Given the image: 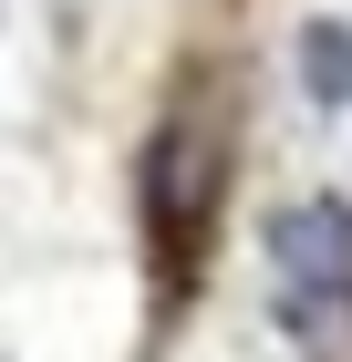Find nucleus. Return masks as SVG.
Instances as JSON below:
<instances>
[{
	"instance_id": "nucleus-1",
	"label": "nucleus",
	"mask_w": 352,
	"mask_h": 362,
	"mask_svg": "<svg viewBox=\"0 0 352 362\" xmlns=\"http://www.w3.org/2000/svg\"><path fill=\"white\" fill-rule=\"evenodd\" d=\"M259 259H270L280 332H290L311 362H342L352 352V207H342V197L280 207L270 238H259Z\"/></svg>"
},
{
	"instance_id": "nucleus-2",
	"label": "nucleus",
	"mask_w": 352,
	"mask_h": 362,
	"mask_svg": "<svg viewBox=\"0 0 352 362\" xmlns=\"http://www.w3.org/2000/svg\"><path fill=\"white\" fill-rule=\"evenodd\" d=\"M300 83L322 93V104H352V31L342 21H311V31H300Z\"/></svg>"
}]
</instances>
